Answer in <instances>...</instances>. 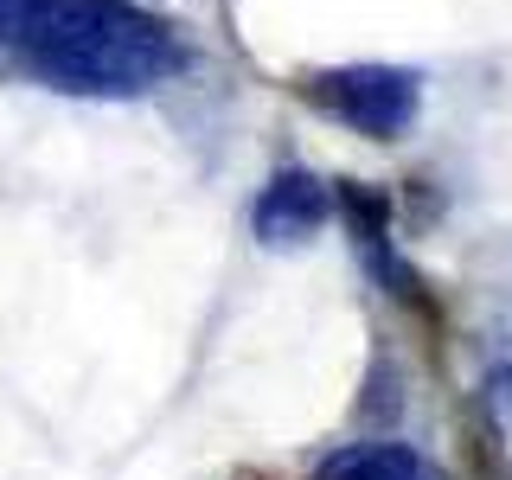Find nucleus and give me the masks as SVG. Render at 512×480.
<instances>
[{"label":"nucleus","mask_w":512,"mask_h":480,"mask_svg":"<svg viewBox=\"0 0 512 480\" xmlns=\"http://www.w3.org/2000/svg\"><path fill=\"white\" fill-rule=\"evenodd\" d=\"M20 58L45 77L52 90L77 96H141L180 71V39L154 13L128 0H64Z\"/></svg>","instance_id":"f257e3e1"},{"label":"nucleus","mask_w":512,"mask_h":480,"mask_svg":"<svg viewBox=\"0 0 512 480\" xmlns=\"http://www.w3.org/2000/svg\"><path fill=\"white\" fill-rule=\"evenodd\" d=\"M308 103L365 141H397L423 109V77L404 64H340L308 77Z\"/></svg>","instance_id":"f03ea898"},{"label":"nucleus","mask_w":512,"mask_h":480,"mask_svg":"<svg viewBox=\"0 0 512 480\" xmlns=\"http://www.w3.org/2000/svg\"><path fill=\"white\" fill-rule=\"evenodd\" d=\"M327 212H333L327 180L308 173V167H282V173H269L263 192H256L250 224H256V237H263V244L295 250V244H308L320 224H327Z\"/></svg>","instance_id":"7ed1b4c3"},{"label":"nucleus","mask_w":512,"mask_h":480,"mask_svg":"<svg viewBox=\"0 0 512 480\" xmlns=\"http://www.w3.org/2000/svg\"><path fill=\"white\" fill-rule=\"evenodd\" d=\"M314 480H429V468L404 442H359V448H340Z\"/></svg>","instance_id":"20e7f679"},{"label":"nucleus","mask_w":512,"mask_h":480,"mask_svg":"<svg viewBox=\"0 0 512 480\" xmlns=\"http://www.w3.org/2000/svg\"><path fill=\"white\" fill-rule=\"evenodd\" d=\"M340 205H346V218H352V237H359L365 250H378L384 244V224H391V199L372 186H340Z\"/></svg>","instance_id":"39448f33"},{"label":"nucleus","mask_w":512,"mask_h":480,"mask_svg":"<svg viewBox=\"0 0 512 480\" xmlns=\"http://www.w3.org/2000/svg\"><path fill=\"white\" fill-rule=\"evenodd\" d=\"M58 7H64V0H0V45H13V52H20V45L45 20H52Z\"/></svg>","instance_id":"423d86ee"}]
</instances>
